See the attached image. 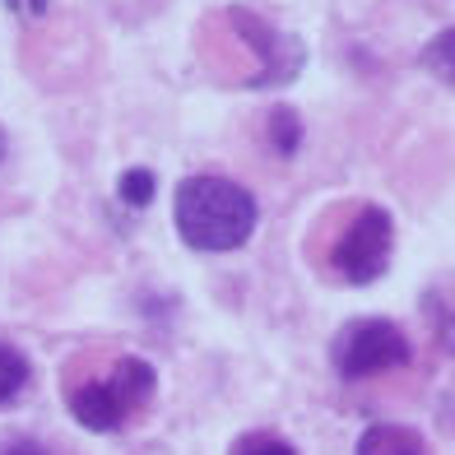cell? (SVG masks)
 Instances as JSON below:
<instances>
[{
    "label": "cell",
    "mask_w": 455,
    "mask_h": 455,
    "mask_svg": "<svg viewBox=\"0 0 455 455\" xmlns=\"http://www.w3.org/2000/svg\"><path fill=\"white\" fill-rule=\"evenodd\" d=\"M172 219H177V233L191 251H237V246L256 233V196L237 186L233 177H214V172H200V177H186L172 196Z\"/></svg>",
    "instance_id": "obj_1"
},
{
    "label": "cell",
    "mask_w": 455,
    "mask_h": 455,
    "mask_svg": "<svg viewBox=\"0 0 455 455\" xmlns=\"http://www.w3.org/2000/svg\"><path fill=\"white\" fill-rule=\"evenodd\" d=\"M154 390H158V371L144 358L126 354L112 363V371L102 381H84L70 390V413L75 423H84L93 432H112V427H126L154 400Z\"/></svg>",
    "instance_id": "obj_2"
},
{
    "label": "cell",
    "mask_w": 455,
    "mask_h": 455,
    "mask_svg": "<svg viewBox=\"0 0 455 455\" xmlns=\"http://www.w3.org/2000/svg\"><path fill=\"white\" fill-rule=\"evenodd\" d=\"M390 251H395V219L381 204H358L354 219L330 246V270L344 283L367 288L390 270Z\"/></svg>",
    "instance_id": "obj_3"
},
{
    "label": "cell",
    "mask_w": 455,
    "mask_h": 455,
    "mask_svg": "<svg viewBox=\"0 0 455 455\" xmlns=\"http://www.w3.org/2000/svg\"><path fill=\"white\" fill-rule=\"evenodd\" d=\"M409 358H413L409 335L386 316L348 321L335 335V344H330V363H335L344 381H367V377H381V371L409 367Z\"/></svg>",
    "instance_id": "obj_4"
},
{
    "label": "cell",
    "mask_w": 455,
    "mask_h": 455,
    "mask_svg": "<svg viewBox=\"0 0 455 455\" xmlns=\"http://www.w3.org/2000/svg\"><path fill=\"white\" fill-rule=\"evenodd\" d=\"M228 19V33L233 37H242L246 47H251V56H256V75L246 79V84H256V89H270V84H288L298 70H302V60H307V52H302V43L298 37H288V33H279V28H270L265 19H256L251 10H242V5H233L223 14Z\"/></svg>",
    "instance_id": "obj_5"
},
{
    "label": "cell",
    "mask_w": 455,
    "mask_h": 455,
    "mask_svg": "<svg viewBox=\"0 0 455 455\" xmlns=\"http://www.w3.org/2000/svg\"><path fill=\"white\" fill-rule=\"evenodd\" d=\"M354 455H427V442L409 423H371L358 437Z\"/></svg>",
    "instance_id": "obj_6"
},
{
    "label": "cell",
    "mask_w": 455,
    "mask_h": 455,
    "mask_svg": "<svg viewBox=\"0 0 455 455\" xmlns=\"http://www.w3.org/2000/svg\"><path fill=\"white\" fill-rule=\"evenodd\" d=\"M265 140H270V149H275L279 158H293V154L302 149V140H307L298 112H293V108H275L270 121H265Z\"/></svg>",
    "instance_id": "obj_7"
},
{
    "label": "cell",
    "mask_w": 455,
    "mask_h": 455,
    "mask_svg": "<svg viewBox=\"0 0 455 455\" xmlns=\"http://www.w3.org/2000/svg\"><path fill=\"white\" fill-rule=\"evenodd\" d=\"M419 66L432 75V79H442V84H451L455 89V24L451 28H442L432 43L419 52Z\"/></svg>",
    "instance_id": "obj_8"
},
{
    "label": "cell",
    "mask_w": 455,
    "mask_h": 455,
    "mask_svg": "<svg viewBox=\"0 0 455 455\" xmlns=\"http://www.w3.org/2000/svg\"><path fill=\"white\" fill-rule=\"evenodd\" d=\"M28 390V358L14 344H0V404H14Z\"/></svg>",
    "instance_id": "obj_9"
},
{
    "label": "cell",
    "mask_w": 455,
    "mask_h": 455,
    "mask_svg": "<svg viewBox=\"0 0 455 455\" xmlns=\"http://www.w3.org/2000/svg\"><path fill=\"white\" fill-rule=\"evenodd\" d=\"M121 200L131 204V210H149V200H154V191H158V177L149 172V168H131V172H121Z\"/></svg>",
    "instance_id": "obj_10"
},
{
    "label": "cell",
    "mask_w": 455,
    "mask_h": 455,
    "mask_svg": "<svg viewBox=\"0 0 455 455\" xmlns=\"http://www.w3.org/2000/svg\"><path fill=\"white\" fill-rule=\"evenodd\" d=\"M233 455H298V451L288 446L283 437H275V432H246Z\"/></svg>",
    "instance_id": "obj_11"
},
{
    "label": "cell",
    "mask_w": 455,
    "mask_h": 455,
    "mask_svg": "<svg viewBox=\"0 0 455 455\" xmlns=\"http://www.w3.org/2000/svg\"><path fill=\"white\" fill-rule=\"evenodd\" d=\"M5 5H10L14 14H24V19H43L52 0H5Z\"/></svg>",
    "instance_id": "obj_12"
},
{
    "label": "cell",
    "mask_w": 455,
    "mask_h": 455,
    "mask_svg": "<svg viewBox=\"0 0 455 455\" xmlns=\"http://www.w3.org/2000/svg\"><path fill=\"white\" fill-rule=\"evenodd\" d=\"M0 455H47V451L37 446L33 437H14V442H5V446H0Z\"/></svg>",
    "instance_id": "obj_13"
},
{
    "label": "cell",
    "mask_w": 455,
    "mask_h": 455,
    "mask_svg": "<svg viewBox=\"0 0 455 455\" xmlns=\"http://www.w3.org/2000/svg\"><path fill=\"white\" fill-rule=\"evenodd\" d=\"M5 149H10V140H5V131H0V163H5Z\"/></svg>",
    "instance_id": "obj_14"
}]
</instances>
